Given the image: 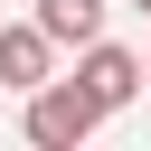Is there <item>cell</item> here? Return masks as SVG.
Returning a JSON list of instances; mask_svg holds the SVG:
<instances>
[{"label":"cell","instance_id":"obj_1","mask_svg":"<svg viewBox=\"0 0 151 151\" xmlns=\"http://www.w3.org/2000/svg\"><path fill=\"white\" fill-rule=\"evenodd\" d=\"M104 113H94V94L76 85V76H47V85H28V142H47V151H66V142H85Z\"/></svg>","mask_w":151,"mask_h":151},{"label":"cell","instance_id":"obj_2","mask_svg":"<svg viewBox=\"0 0 151 151\" xmlns=\"http://www.w3.org/2000/svg\"><path fill=\"white\" fill-rule=\"evenodd\" d=\"M76 85L94 94V113H113V104H132V94H142V57H132V47H113V38H85Z\"/></svg>","mask_w":151,"mask_h":151},{"label":"cell","instance_id":"obj_3","mask_svg":"<svg viewBox=\"0 0 151 151\" xmlns=\"http://www.w3.org/2000/svg\"><path fill=\"white\" fill-rule=\"evenodd\" d=\"M47 66H57V47H47V28H38V19H28V28H0V85H9V94L47 85Z\"/></svg>","mask_w":151,"mask_h":151},{"label":"cell","instance_id":"obj_4","mask_svg":"<svg viewBox=\"0 0 151 151\" xmlns=\"http://www.w3.org/2000/svg\"><path fill=\"white\" fill-rule=\"evenodd\" d=\"M38 28H47V47H85V38H104V0H38Z\"/></svg>","mask_w":151,"mask_h":151},{"label":"cell","instance_id":"obj_5","mask_svg":"<svg viewBox=\"0 0 151 151\" xmlns=\"http://www.w3.org/2000/svg\"><path fill=\"white\" fill-rule=\"evenodd\" d=\"M142 85H151V57H142Z\"/></svg>","mask_w":151,"mask_h":151},{"label":"cell","instance_id":"obj_6","mask_svg":"<svg viewBox=\"0 0 151 151\" xmlns=\"http://www.w3.org/2000/svg\"><path fill=\"white\" fill-rule=\"evenodd\" d=\"M132 9H142V19H151V0H132Z\"/></svg>","mask_w":151,"mask_h":151}]
</instances>
